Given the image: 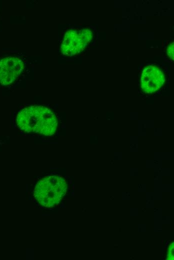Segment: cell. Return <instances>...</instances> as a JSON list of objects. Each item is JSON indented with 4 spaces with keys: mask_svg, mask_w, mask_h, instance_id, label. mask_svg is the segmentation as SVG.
<instances>
[{
    "mask_svg": "<svg viewBox=\"0 0 174 260\" xmlns=\"http://www.w3.org/2000/svg\"><path fill=\"white\" fill-rule=\"evenodd\" d=\"M16 124L22 130L45 136L53 135L58 126L56 116L49 108L30 106L24 108L16 116Z\"/></svg>",
    "mask_w": 174,
    "mask_h": 260,
    "instance_id": "1",
    "label": "cell"
},
{
    "mask_svg": "<svg viewBox=\"0 0 174 260\" xmlns=\"http://www.w3.org/2000/svg\"><path fill=\"white\" fill-rule=\"evenodd\" d=\"M67 190L66 180L61 176H45L36 184L34 196L42 206L52 208L58 206Z\"/></svg>",
    "mask_w": 174,
    "mask_h": 260,
    "instance_id": "2",
    "label": "cell"
},
{
    "mask_svg": "<svg viewBox=\"0 0 174 260\" xmlns=\"http://www.w3.org/2000/svg\"><path fill=\"white\" fill-rule=\"evenodd\" d=\"M94 32L90 28H70L64 34L60 48L63 54L72 56L82 52L91 42Z\"/></svg>",
    "mask_w": 174,
    "mask_h": 260,
    "instance_id": "3",
    "label": "cell"
},
{
    "mask_svg": "<svg viewBox=\"0 0 174 260\" xmlns=\"http://www.w3.org/2000/svg\"><path fill=\"white\" fill-rule=\"evenodd\" d=\"M166 77L163 69L158 65L150 64L144 68L140 76V86L146 94L154 93L164 85Z\"/></svg>",
    "mask_w": 174,
    "mask_h": 260,
    "instance_id": "4",
    "label": "cell"
},
{
    "mask_svg": "<svg viewBox=\"0 0 174 260\" xmlns=\"http://www.w3.org/2000/svg\"><path fill=\"white\" fill-rule=\"evenodd\" d=\"M24 64L16 56H7L0 60V84L7 86L14 82L24 70Z\"/></svg>",
    "mask_w": 174,
    "mask_h": 260,
    "instance_id": "5",
    "label": "cell"
},
{
    "mask_svg": "<svg viewBox=\"0 0 174 260\" xmlns=\"http://www.w3.org/2000/svg\"><path fill=\"white\" fill-rule=\"evenodd\" d=\"M166 58L170 62L174 61V41H171L168 45L166 50Z\"/></svg>",
    "mask_w": 174,
    "mask_h": 260,
    "instance_id": "6",
    "label": "cell"
}]
</instances>
